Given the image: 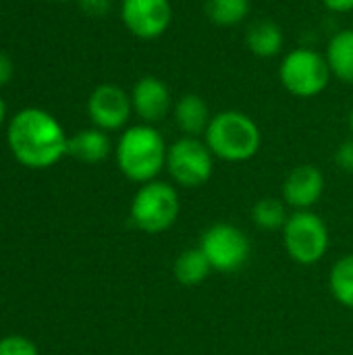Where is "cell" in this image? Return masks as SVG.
<instances>
[{
  "label": "cell",
  "instance_id": "cell-1",
  "mask_svg": "<svg viewBox=\"0 0 353 355\" xmlns=\"http://www.w3.org/2000/svg\"><path fill=\"white\" fill-rule=\"evenodd\" d=\"M6 141L12 156L27 168L54 166L69 150V137L56 116L33 106L10 119Z\"/></svg>",
  "mask_w": 353,
  "mask_h": 355
},
{
  "label": "cell",
  "instance_id": "cell-2",
  "mask_svg": "<svg viewBox=\"0 0 353 355\" xmlns=\"http://www.w3.org/2000/svg\"><path fill=\"white\" fill-rule=\"evenodd\" d=\"M166 154L169 146L162 133L154 125L146 123L127 127L114 148L121 173L139 185L158 179V175L166 168Z\"/></svg>",
  "mask_w": 353,
  "mask_h": 355
},
{
  "label": "cell",
  "instance_id": "cell-3",
  "mask_svg": "<svg viewBox=\"0 0 353 355\" xmlns=\"http://www.w3.org/2000/svg\"><path fill=\"white\" fill-rule=\"evenodd\" d=\"M204 141L223 162H248L252 160L260 146L262 133L258 123L241 110H223L212 116Z\"/></svg>",
  "mask_w": 353,
  "mask_h": 355
},
{
  "label": "cell",
  "instance_id": "cell-4",
  "mask_svg": "<svg viewBox=\"0 0 353 355\" xmlns=\"http://www.w3.org/2000/svg\"><path fill=\"white\" fill-rule=\"evenodd\" d=\"M181 212V200L177 189L166 181L144 183L131 200V223L150 235L169 231Z\"/></svg>",
  "mask_w": 353,
  "mask_h": 355
},
{
  "label": "cell",
  "instance_id": "cell-5",
  "mask_svg": "<svg viewBox=\"0 0 353 355\" xmlns=\"http://www.w3.org/2000/svg\"><path fill=\"white\" fill-rule=\"evenodd\" d=\"M333 75L327 64L325 54L312 48H295L287 52L279 64V81L281 85L295 98L310 100L320 96Z\"/></svg>",
  "mask_w": 353,
  "mask_h": 355
},
{
  "label": "cell",
  "instance_id": "cell-6",
  "mask_svg": "<svg viewBox=\"0 0 353 355\" xmlns=\"http://www.w3.org/2000/svg\"><path fill=\"white\" fill-rule=\"evenodd\" d=\"M283 245L289 258L302 266L320 262L329 250L327 223L312 210H295L283 227Z\"/></svg>",
  "mask_w": 353,
  "mask_h": 355
},
{
  "label": "cell",
  "instance_id": "cell-7",
  "mask_svg": "<svg viewBox=\"0 0 353 355\" xmlns=\"http://www.w3.org/2000/svg\"><path fill=\"white\" fill-rule=\"evenodd\" d=\"M166 171L183 189L206 185L214 173V154L200 137H179L169 146Z\"/></svg>",
  "mask_w": 353,
  "mask_h": 355
},
{
  "label": "cell",
  "instance_id": "cell-8",
  "mask_svg": "<svg viewBox=\"0 0 353 355\" xmlns=\"http://www.w3.org/2000/svg\"><path fill=\"white\" fill-rule=\"evenodd\" d=\"M198 248L208 258L212 270L223 275H231L243 268L252 254V243L248 235L231 223L210 225L202 233Z\"/></svg>",
  "mask_w": 353,
  "mask_h": 355
},
{
  "label": "cell",
  "instance_id": "cell-9",
  "mask_svg": "<svg viewBox=\"0 0 353 355\" xmlns=\"http://www.w3.org/2000/svg\"><path fill=\"white\" fill-rule=\"evenodd\" d=\"M121 21L139 40L162 37L173 23L171 0H121Z\"/></svg>",
  "mask_w": 353,
  "mask_h": 355
},
{
  "label": "cell",
  "instance_id": "cell-10",
  "mask_svg": "<svg viewBox=\"0 0 353 355\" xmlns=\"http://www.w3.org/2000/svg\"><path fill=\"white\" fill-rule=\"evenodd\" d=\"M87 114L94 127L102 131H119L123 129L131 114V94L114 83H100L87 98Z\"/></svg>",
  "mask_w": 353,
  "mask_h": 355
},
{
  "label": "cell",
  "instance_id": "cell-11",
  "mask_svg": "<svg viewBox=\"0 0 353 355\" xmlns=\"http://www.w3.org/2000/svg\"><path fill=\"white\" fill-rule=\"evenodd\" d=\"M133 112L146 125H156L169 116L173 110V96L169 85L156 75H144L135 81L131 89Z\"/></svg>",
  "mask_w": 353,
  "mask_h": 355
},
{
  "label": "cell",
  "instance_id": "cell-12",
  "mask_svg": "<svg viewBox=\"0 0 353 355\" xmlns=\"http://www.w3.org/2000/svg\"><path fill=\"white\" fill-rule=\"evenodd\" d=\"M325 193V175L314 164L295 166L283 181V200L293 210H312Z\"/></svg>",
  "mask_w": 353,
  "mask_h": 355
},
{
  "label": "cell",
  "instance_id": "cell-13",
  "mask_svg": "<svg viewBox=\"0 0 353 355\" xmlns=\"http://www.w3.org/2000/svg\"><path fill=\"white\" fill-rule=\"evenodd\" d=\"M173 116L185 137H202L212 121L210 108L200 94H183L173 106Z\"/></svg>",
  "mask_w": 353,
  "mask_h": 355
},
{
  "label": "cell",
  "instance_id": "cell-14",
  "mask_svg": "<svg viewBox=\"0 0 353 355\" xmlns=\"http://www.w3.org/2000/svg\"><path fill=\"white\" fill-rule=\"evenodd\" d=\"M246 46L258 58H275L285 46L283 27L273 19H256L246 29Z\"/></svg>",
  "mask_w": 353,
  "mask_h": 355
},
{
  "label": "cell",
  "instance_id": "cell-15",
  "mask_svg": "<svg viewBox=\"0 0 353 355\" xmlns=\"http://www.w3.org/2000/svg\"><path fill=\"white\" fill-rule=\"evenodd\" d=\"M110 150H112V146H110L108 133L98 127H89V129H81L79 133L69 137L67 154L77 158L79 162L98 164L108 158Z\"/></svg>",
  "mask_w": 353,
  "mask_h": 355
},
{
  "label": "cell",
  "instance_id": "cell-16",
  "mask_svg": "<svg viewBox=\"0 0 353 355\" xmlns=\"http://www.w3.org/2000/svg\"><path fill=\"white\" fill-rule=\"evenodd\" d=\"M325 58L337 81L353 85V29H339L331 35Z\"/></svg>",
  "mask_w": 353,
  "mask_h": 355
},
{
  "label": "cell",
  "instance_id": "cell-17",
  "mask_svg": "<svg viewBox=\"0 0 353 355\" xmlns=\"http://www.w3.org/2000/svg\"><path fill=\"white\" fill-rule=\"evenodd\" d=\"M212 272L214 270H212L208 258L204 256V252L200 248H191V250L181 252L173 264V275H175L177 283L183 287H198Z\"/></svg>",
  "mask_w": 353,
  "mask_h": 355
},
{
  "label": "cell",
  "instance_id": "cell-18",
  "mask_svg": "<svg viewBox=\"0 0 353 355\" xmlns=\"http://www.w3.org/2000/svg\"><path fill=\"white\" fill-rule=\"evenodd\" d=\"M250 0H206L204 15L216 27H235L250 17Z\"/></svg>",
  "mask_w": 353,
  "mask_h": 355
},
{
  "label": "cell",
  "instance_id": "cell-19",
  "mask_svg": "<svg viewBox=\"0 0 353 355\" xmlns=\"http://www.w3.org/2000/svg\"><path fill=\"white\" fill-rule=\"evenodd\" d=\"M329 289L341 306L353 310V254L339 258L333 264L329 275Z\"/></svg>",
  "mask_w": 353,
  "mask_h": 355
},
{
  "label": "cell",
  "instance_id": "cell-20",
  "mask_svg": "<svg viewBox=\"0 0 353 355\" xmlns=\"http://www.w3.org/2000/svg\"><path fill=\"white\" fill-rule=\"evenodd\" d=\"M252 218L258 229L262 231H283L285 223L289 220L287 204L279 198H262L252 208Z\"/></svg>",
  "mask_w": 353,
  "mask_h": 355
},
{
  "label": "cell",
  "instance_id": "cell-21",
  "mask_svg": "<svg viewBox=\"0 0 353 355\" xmlns=\"http://www.w3.org/2000/svg\"><path fill=\"white\" fill-rule=\"evenodd\" d=\"M0 355H37V349L29 339L21 335H10L0 341Z\"/></svg>",
  "mask_w": 353,
  "mask_h": 355
},
{
  "label": "cell",
  "instance_id": "cell-22",
  "mask_svg": "<svg viewBox=\"0 0 353 355\" xmlns=\"http://www.w3.org/2000/svg\"><path fill=\"white\" fill-rule=\"evenodd\" d=\"M77 2L87 17H96V19L106 17L112 8V0H77Z\"/></svg>",
  "mask_w": 353,
  "mask_h": 355
},
{
  "label": "cell",
  "instance_id": "cell-23",
  "mask_svg": "<svg viewBox=\"0 0 353 355\" xmlns=\"http://www.w3.org/2000/svg\"><path fill=\"white\" fill-rule=\"evenodd\" d=\"M335 162H337V166H339L341 171L352 173L353 175V137L352 139H345V141L337 148V152H335Z\"/></svg>",
  "mask_w": 353,
  "mask_h": 355
},
{
  "label": "cell",
  "instance_id": "cell-24",
  "mask_svg": "<svg viewBox=\"0 0 353 355\" xmlns=\"http://www.w3.org/2000/svg\"><path fill=\"white\" fill-rule=\"evenodd\" d=\"M12 73H15V64H12L10 56L0 52V87L6 85L12 79Z\"/></svg>",
  "mask_w": 353,
  "mask_h": 355
},
{
  "label": "cell",
  "instance_id": "cell-25",
  "mask_svg": "<svg viewBox=\"0 0 353 355\" xmlns=\"http://www.w3.org/2000/svg\"><path fill=\"white\" fill-rule=\"evenodd\" d=\"M322 4L327 6V10L335 15H345L353 10V0H322Z\"/></svg>",
  "mask_w": 353,
  "mask_h": 355
},
{
  "label": "cell",
  "instance_id": "cell-26",
  "mask_svg": "<svg viewBox=\"0 0 353 355\" xmlns=\"http://www.w3.org/2000/svg\"><path fill=\"white\" fill-rule=\"evenodd\" d=\"M4 119H6V104H4V100L0 96V125L4 123Z\"/></svg>",
  "mask_w": 353,
  "mask_h": 355
},
{
  "label": "cell",
  "instance_id": "cell-27",
  "mask_svg": "<svg viewBox=\"0 0 353 355\" xmlns=\"http://www.w3.org/2000/svg\"><path fill=\"white\" fill-rule=\"evenodd\" d=\"M347 125H350V131H352V137H353V106H352V110H350V116H347Z\"/></svg>",
  "mask_w": 353,
  "mask_h": 355
},
{
  "label": "cell",
  "instance_id": "cell-28",
  "mask_svg": "<svg viewBox=\"0 0 353 355\" xmlns=\"http://www.w3.org/2000/svg\"><path fill=\"white\" fill-rule=\"evenodd\" d=\"M58 2H69V0H58Z\"/></svg>",
  "mask_w": 353,
  "mask_h": 355
}]
</instances>
